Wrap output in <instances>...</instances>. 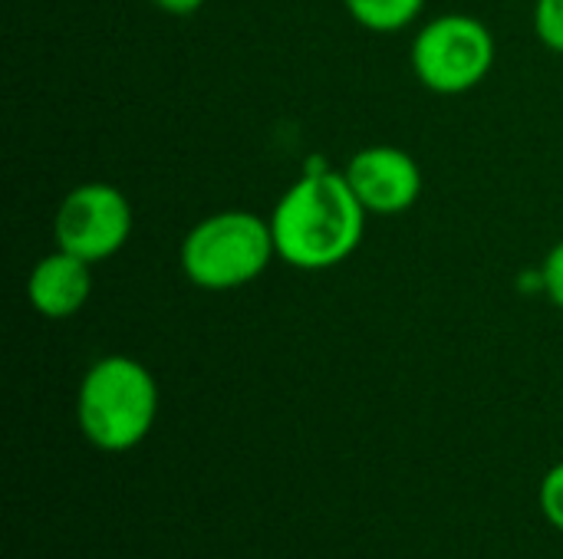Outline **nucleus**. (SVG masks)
Listing matches in <instances>:
<instances>
[{
	"label": "nucleus",
	"instance_id": "5",
	"mask_svg": "<svg viewBox=\"0 0 563 559\" xmlns=\"http://www.w3.org/2000/svg\"><path fill=\"white\" fill-rule=\"evenodd\" d=\"M132 224V204L122 188L86 181L59 201L53 214V241L89 264H102L129 244Z\"/></svg>",
	"mask_w": 563,
	"mask_h": 559
},
{
	"label": "nucleus",
	"instance_id": "8",
	"mask_svg": "<svg viewBox=\"0 0 563 559\" xmlns=\"http://www.w3.org/2000/svg\"><path fill=\"white\" fill-rule=\"evenodd\" d=\"M429 0H343L346 13L369 33H399L409 30Z\"/></svg>",
	"mask_w": 563,
	"mask_h": 559
},
{
	"label": "nucleus",
	"instance_id": "1",
	"mask_svg": "<svg viewBox=\"0 0 563 559\" xmlns=\"http://www.w3.org/2000/svg\"><path fill=\"white\" fill-rule=\"evenodd\" d=\"M366 208L343 171L307 168L274 204L271 234L277 257L297 270H330L356 254L366 234Z\"/></svg>",
	"mask_w": 563,
	"mask_h": 559
},
{
	"label": "nucleus",
	"instance_id": "12",
	"mask_svg": "<svg viewBox=\"0 0 563 559\" xmlns=\"http://www.w3.org/2000/svg\"><path fill=\"white\" fill-rule=\"evenodd\" d=\"M152 7H158L162 13H172V16H191L198 13L208 0H148Z\"/></svg>",
	"mask_w": 563,
	"mask_h": 559
},
{
	"label": "nucleus",
	"instance_id": "11",
	"mask_svg": "<svg viewBox=\"0 0 563 559\" xmlns=\"http://www.w3.org/2000/svg\"><path fill=\"white\" fill-rule=\"evenodd\" d=\"M541 270V293L563 310V241H558L551 250H548V257H544V264L538 267Z\"/></svg>",
	"mask_w": 563,
	"mask_h": 559
},
{
	"label": "nucleus",
	"instance_id": "3",
	"mask_svg": "<svg viewBox=\"0 0 563 559\" xmlns=\"http://www.w3.org/2000/svg\"><path fill=\"white\" fill-rule=\"evenodd\" d=\"M277 257L271 221L244 211L228 208L201 217L178 247V264L188 283L208 293H224L254 283L264 277L271 260Z\"/></svg>",
	"mask_w": 563,
	"mask_h": 559
},
{
	"label": "nucleus",
	"instance_id": "6",
	"mask_svg": "<svg viewBox=\"0 0 563 559\" xmlns=\"http://www.w3.org/2000/svg\"><path fill=\"white\" fill-rule=\"evenodd\" d=\"M369 217H396L422 198V168L399 145H366L343 168Z\"/></svg>",
	"mask_w": 563,
	"mask_h": 559
},
{
	"label": "nucleus",
	"instance_id": "2",
	"mask_svg": "<svg viewBox=\"0 0 563 559\" xmlns=\"http://www.w3.org/2000/svg\"><path fill=\"white\" fill-rule=\"evenodd\" d=\"M158 382L152 369L125 353L96 359L76 389V425L106 455L139 448L158 422Z\"/></svg>",
	"mask_w": 563,
	"mask_h": 559
},
{
	"label": "nucleus",
	"instance_id": "9",
	"mask_svg": "<svg viewBox=\"0 0 563 559\" xmlns=\"http://www.w3.org/2000/svg\"><path fill=\"white\" fill-rule=\"evenodd\" d=\"M534 33L548 49L563 56V0H538L534 3Z\"/></svg>",
	"mask_w": 563,
	"mask_h": 559
},
{
	"label": "nucleus",
	"instance_id": "4",
	"mask_svg": "<svg viewBox=\"0 0 563 559\" xmlns=\"http://www.w3.org/2000/svg\"><path fill=\"white\" fill-rule=\"evenodd\" d=\"M495 33L472 13L426 20L409 46L412 76L435 96H465L495 69Z\"/></svg>",
	"mask_w": 563,
	"mask_h": 559
},
{
	"label": "nucleus",
	"instance_id": "7",
	"mask_svg": "<svg viewBox=\"0 0 563 559\" xmlns=\"http://www.w3.org/2000/svg\"><path fill=\"white\" fill-rule=\"evenodd\" d=\"M92 297V264L56 247L43 254L26 277V300L43 320H69Z\"/></svg>",
	"mask_w": 563,
	"mask_h": 559
},
{
	"label": "nucleus",
	"instance_id": "10",
	"mask_svg": "<svg viewBox=\"0 0 563 559\" xmlns=\"http://www.w3.org/2000/svg\"><path fill=\"white\" fill-rule=\"evenodd\" d=\"M538 504H541L544 521H548L558 534H563V461H558V465L541 478Z\"/></svg>",
	"mask_w": 563,
	"mask_h": 559
}]
</instances>
